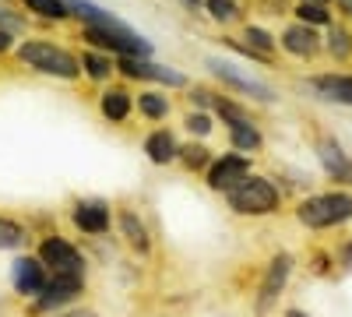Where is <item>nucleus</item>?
<instances>
[{"label": "nucleus", "instance_id": "24", "mask_svg": "<svg viewBox=\"0 0 352 317\" xmlns=\"http://www.w3.org/2000/svg\"><path fill=\"white\" fill-rule=\"evenodd\" d=\"M25 243V229L14 222V219H4L0 215V250H14Z\"/></svg>", "mask_w": 352, "mask_h": 317}, {"label": "nucleus", "instance_id": "1", "mask_svg": "<svg viewBox=\"0 0 352 317\" xmlns=\"http://www.w3.org/2000/svg\"><path fill=\"white\" fill-rule=\"evenodd\" d=\"M81 39L92 50H102L113 56H152V43L113 14L99 25H81Z\"/></svg>", "mask_w": 352, "mask_h": 317}, {"label": "nucleus", "instance_id": "5", "mask_svg": "<svg viewBox=\"0 0 352 317\" xmlns=\"http://www.w3.org/2000/svg\"><path fill=\"white\" fill-rule=\"evenodd\" d=\"M113 67L120 71L124 78L159 81V85H169V89H187V74H184V71H173V67H166V64H155L152 56H116Z\"/></svg>", "mask_w": 352, "mask_h": 317}, {"label": "nucleus", "instance_id": "8", "mask_svg": "<svg viewBox=\"0 0 352 317\" xmlns=\"http://www.w3.org/2000/svg\"><path fill=\"white\" fill-rule=\"evenodd\" d=\"M208 71H212L215 78H222V81L229 85V89H240V92H247V96H254V99H261V102H272V99H275L268 85H261L257 78H250V74L236 71V67L226 64V61H208Z\"/></svg>", "mask_w": 352, "mask_h": 317}, {"label": "nucleus", "instance_id": "6", "mask_svg": "<svg viewBox=\"0 0 352 317\" xmlns=\"http://www.w3.org/2000/svg\"><path fill=\"white\" fill-rule=\"evenodd\" d=\"M250 177V159L247 155H222L208 166V187L212 190H232L240 180Z\"/></svg>", "mask_w": 352, "mask_h": 317}, {"label": "nucleus", "instance_id": "12", "mask_svg": "<svg viewBox=\"0 0 352 317\" xmlns=\"http://www.w3.org/2000/svg\"><path fill=\"white\" fill-rule=\"evenodd\" d=\"M131 106H134V99H131V92L124 89V85L106 89V92L99 96V113H102L109 124H124V120L131 117Z\"/></svg>", "mask_w": 352, "mask_h": 317}, {"label": "nucleus", "instance_id": "11", "mask_svg": "<svg viewBox=\"0 0 352 317\" xmlns=\"http://www.w3.org/2000/svg\"><path fill=\"white\" fill-rule=\"evenodd\" d=\"M144 155H148V162H155V166H169V162H176V155H180V141L173 138V131L159 127V131H152L148 138H144Z\"/></svg>", "mask_w": 352, "mask_h": 317}, {"label": "nucleus", "instance_id": "27", "mask_svg": "<svg viewBox=\"0 0 352 317\" xmlns=\"http://www.w3.org/2000/svg\"><path fill=\"white\" fill-rule=\"evenodd\" d=\"M176 159H180V162H184L187 169H204V166L212 162V152L204 149V145H184V149H180V155H176Z\"/></svg>", "mask_w": 352, "mask_h": 317}, {"label": "nucleus", "instance_id": "10", "mask_svg": "<svg viewBox=\"0 0 352 317\" xmlns=\"http://www.w3.org/2000/svg\"><path fill=\"white\" fill-rule=\"evenodd\" d=\"M71 219H74V226L81 229V233H106V229H109V205L99 201V197L78 201Z\"/></svg>", "mask_w": 352, "mask_h": 317}, {"label": "nucleus", "instance_id": "23", "mask_svg": "<svg viewBox=\"0 0 352 317\" xmlns=\"http://www.w3.org/2000/svg\"><path fill=\"white\" fill-rule=\"evenodd\" d=\"M212 109H215L219 117L226 120V127H232V124H243V120H250V113H247V109H243L240 102H232V99H222V96H215Z\"/></svg>", "mask_w": 352, "mask_h": 317}, {"label": "nucleus", "instance_id": "4", "mask_svg": "<svg viewBox=\"0 0 352 317\" xmlns=\"http://www.w3.org/2000/svg\"><path fill=\"white\" fill-rule=\"evenodd\" d=\"M300 222L310 229H324V226H338L345 219H352V194H317L307 197L296 208Z\"/></svg>", "mask_w": 352, "mask_h": 317}, {"label": "nucleus", "instance_id": "3", "mask_svg": "<svg viewBox=\"0 0 352 317\" xmlns=\"http://www.w3.org/2000/svg\"><path fill=\"white\" fill-rule=\"evenodd\" d=\"M226 194H229V208L240 215H272L278 208V190L264 177H247Z\"/></svg>", "mask_w": 352, "mask_h": 317}, {"label": "nucleus", "instance_id": "37", "mask_svg": "<svg viewBox=\"0 0 352 317\" xmlns=\"http://www.w3.org/2000/svg\"><path fill=\"white\" fill-rule=\"evenodd\" d=\"M285 317H307V314H300V310H289Z\"/></svg>", "mask_w": 352, "mask_h": 317}, {"label": "nucleus", "instance_id": "19", "mask_svg": "<svg viewBox=\"0 0 352 317\" xmlns=\"http://www.w3.org/2000/svg\"><path fill=\"white\" fill-rule=\"evenodd\" d=\"M120 233L127 237V243L134 247V250H148L152 247V240H148V229H144V222L134 215V212H120Z\"/></svg>", "mask_w": 352, "mask_h": 317}, {"label": "nucleus", "instance_id": "33", "mask_svg": "<svg viewBox=\"0 0 352 317\" xmlns=\"http://www.w3.org/2000/svg\"><path fill=\"white\" fill-rule=\"evenodd\" d=\"M11 46H14V36L11 32H0V53H8Z\"/></svg>", "mask_w": 352, "mask_h": 317}, {"label": "nucleus", "instance_id": "2", "mask_svg": "<svg viewBox=\"0 0 352 317\" xmlns=\"http://www.w3.org/2000/svg\"><path fill=\"white\" fill-rule=\"evenodd\" d=\"M18 61L28 64L32 71H39V74L60 78V81L81 78V61H78V56L71 50H64V46L46 43V39H25L18 46Z\"/></svg>", "mask_w": 352, "mask_h": 317}, {"label": "nucleus", "instance_id": "39", "mask_svg": "<svg viewBox=\"0 0 352 317\" xmlns=\"http://www.w3.org/2000/svg\"><path fill=\"white\" fill-rule=\"evenodd\" d=\"M317 4H324V0H317Z\"/></svg>", "mask_w": 352, "mask_h": 317}, {"label": "nucleus", "instance_id": "7", "mask_svg": "<svg viewBox=\"0 0 352 317\" xmlns=\"http://www.w3.org/2000/svg\"><path fill=\"white\" fill-rule=\"evenodd\" d=\"M81 272H56L53 282L43 285V293H39V310H53V307H64L71 303L78 293H81Z\"/></svg>", "mask_w": 352, "mask_h": 317}, {"label": "nucleus", "instance_id": "29", "mask_svg": "<svg viewBox=\"0 0 352 317\" xmlns=\"http://www.w3.org/2000/svg\"><path fill=\"white\" fill-rule=\"evenodd\" d=\"M208 11H212V18L215 21H232V18H236L240 14V8H236V0H208Z\"/></svg>", "mask_w": 352, "mask_h": 317}, {"label": "nucleus", "instance_id": "20", "mask_svg": "<svg viewBox=\"0 0 352 317\" xmlns=\"http://www.w3.org/2000/svg\"><path fill=\"white\" fill-rule=\"evenodd\" d=\"M21 8L36 18H46V21H64L71 18V8L67 0H21Z\"/></svg>", "mask_w": 352, "mask_h": 317}, {"label": "nucleus", "instance_id": "17", "mask_svg": "<svg viewBox=\"0 0 352 317\" xmlns=\"http://www.w3.org/2000/svg\"><path fill=\"white\" fill-rule=\"evenodd\" d=\"M314 89L324 96V99H331V102H345V106H352V78L324 74V78H317V81H314Z\"/></svg>", "mask_w": 352, "mask_h": 317}, {"label": "nucleus", "instance_id": "14", "mask_svg": "<svg viewBox=\"0 0 352 317\" xmlns=\"http://www.w3.org/2000/svg\"><path fill=\"white\" fill-rule=\"evenodd\" d=\"M282 46L289 53H296V56H314L320 50V39L314 32V25H292L282 32Z\"/></svg>", "mask_w": 352, "mask_h": 317}, {"label": "nucleus", "instance_id": "28", "mask_svg": "<svg viewBox=\"0 0 352 317\" xmlns=\"http://www.w3.org/2000/svg\"><path fill=\"white\" fill-rule=\"evenodd\" d=\"M184 127H187L190 134L204 138V134H212V117H208V113H204V109H194V113H187Z\"/></svg>", "mask_w": 352, "mask_h": 317}, {"label": "nucleus", "instance_id": "34", "mask_svg": "<svg viewBox=\"0 0 352 317\" xmlns=\"http://www.w3.org/2000/svg\"><path fill=\"white\" fill-rule=\"evenodd\" d=\"M180 4H184V8H187V11H197V8H201V4H204V0H180Z\"/></svg>", "mask_w": 352, "mask_h": 317}, {"label": "nucleus", "instance_id": "35", "mask_svg": "<svg viewBox=\"0 0 352 317\" xmlns=\"http://www.w3.org/2000/svg\"><path fill=\"white\" fill-rule=\"evenodd\" d=\"M342 257H345V265H352V243L345 247V254H342Z\"/></svg>", "mask_w": 352, "mask_h": 317}, {"label": "nucleus", "instance_id": "15", "mask_svg": "<svg viewBox=\"0 0 352 317\" xmlns=\"http://www.w3.org/2000/svg\"><path fill=\"white\" fill-rule=\"evenodd\" d=\"M289 272H292V257H289V254H278L275 261H272V268H268V278H264V289H261V303H272V300H275V296L282 293V285H285Z\"/></svg>", "mask_w": 352, "mask_h": 317}, {"label": "nucleus", "instance_id": "30", "mask_svg": "<svg viewBox=\"0 0 352 317\" xmlns=\"http://www.w3.org/2000/svg\"><path fill=\"white\" fill-rule=\"evenodd\" d=\"M0 32H11V36L25 32V18H21L18 11H11V8L0 4Z\"/></svg>", "mask_w": 352, "mask_h": 317}, {"label": "nucleus", "instance_id": "18", "mask_svg": "<svg viewBox=\"0 0 352 317\" xmlns=\"http://www.w3.org/2000/svg\"><path fill=\"white\" fill-rule=\"evenodd\" d=\"M78 61H81V71L92 78V81H106L113 74V56L102 53V50H85Z\"/></svg>", "mask_w": 352, "mask_h": 317}, {"label": "nucleus", "instance_id": "26", "mask_svg": "<svg viewBox=\"0 0 352 317\" xmlns=\"http://www.w3.org/2000/svg\"><path fill=\"white\" fill-rule=\"evenodd\" d=\"M243 39H247V46L250 50H257V53H264L272 61V53H275V39L264 32V28H257V25H247V32H243Z\"/></svg>", "mask_w": 352, "mask_h": 317}, {"label": "nucleus", "instance_id": "21", "mask_svg": "<svg viewBox=\"0 0 352 317\" xmlns=\"http://www.w3.org/2000/svg\"><path fill=\"white\" fill-rule=\"evenodd\" d=\"M229 141H232V149H236V152H257L264 138H261V131L250 120H243V124L229 127Z\"/></svg>", "mask_w": 352, "mask_h": 317}, {"label": "nucleus", "instance_id": "9", "mask_svg": "<svg viewBox=\"0 0 352 317\" xmlns=\"http://www.w3.org/2000/svg\"><path fill=\"white\" fill-rule=\"evenodd\" d=\"M39 257H43V265H50L53 272H81V254L60 237L46 240L39 247Z\"/></svg>", "mask_w": 352, "mask_h": 317}, {"label": "nucleus", "instance_id": "32", "mask_svg": "<svg viewBox=\"0 0 352 317\" xmlns=\"http://www.w3.org/2000/svg\"><path fill=\"white\" fill-rule=\"evenodd\" d=\"M190 102L204 109V106H212V102H215V96H212L208 89H194V92H190Z\"/></svg>", "mask_w": 352, "mask_h": 317}, {"label": "nucleus", "instance_id": "25", "mask_svg": "<svg viewBox=\"0 0 352 317\" xmlns=\"http://www.w3.org/2000/svg\"><path fill=\"white\" fill-rule=\"evenodd\" d=\"M296 14H300L303 25H328L331 21V11L324 4H317V0H303V4L296 8Z\"/></svg>", "mask_w": 352, "mask_h": 317}, {"label": "nucleus", "instance_id": "22", "mask_svg": "<svg viewBox=\"0 0 352 317\" xmlns=\"http://www.w3.org/2000/svg\"><path fill=\"white\" fill-rule=\"evenodd\" d=\"M138 113L144 120H162V117H169V99L162 92H141L138 96Z\"/></svg>", "mask_w": 352, "mask_h": 317}, {"label": "nucleus", "instance_id": "31", "mask_svg": "<svg viewBox=\"0 0 352 317\" xmlns=\"http://www.w3.org/2000/svg\"><path fill=\"white\" fill-rule=\"evenodd\" d=\"M328 50H331L335 56H349V50H352V39H349V32H345V28H331V32H328Z\"/></svg>", "mask_w": 352, "mask_h": 317}, {"label": "nucleus", "instance_id": "13", "mask_svg": "<svg viewBox=\"0 0 352 317\" xmlns=\"http://www.w3.org/2000/svg\"><path fill=\"white\" fill-rule=\"evenodd\" d=\"M46 275H43V261L36 257H18L14 261V289L18 293H43Z\"/></svg>", "mask_w": 352, "mask_h": 317}, {"label": "nucleus", "instance_id": "38", "mask_svg": "<svg viewBox=\"0 0 352 317\" xmlns=\"http://www.w3.org/2000/svg\"><path fill=\"white\" fill-rule=\"evenodd\" d=\"M67 317H92V314H67Z\"/></svg>", "mask_w": 352, "mask_h": 317}, {"label": "nucleus", "instance_id": "16", "mask_svg": "<svg viewBox=\"0 0 352 317\" xmlns=\"http://www.w3.org/2000/svg\"><path fill=\"white\" fill-rule=\"evenodd\" d=\"M320 162H324V169L331 173V177L352 184V162L345 159V152L335 145V141H320Z\"/></svg>", "mask_w": 352, "mask_h": 317}, {"label": "nucleus", "instance_id": "36", "mask_svg": "<svg viewBox=\"0 0 352 317\" xmlns=\"http://www.w3.org/2000/svg\"><path fill=\"white\" fill-rule=\"evenodd\" d=\"M338 4H342V11H349V14H352V0H338Z\"/></svg>", "mask_w": 352, "mask_h": 317}]
</instances>
